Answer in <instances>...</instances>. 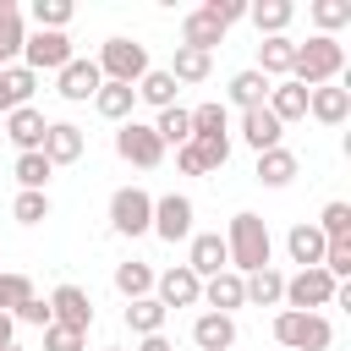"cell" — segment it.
Returning a JSON list of instances; mask_svg holds the SVG:
<instances>
[{
	"label": "cell",
	"instance_id": "5",
	"mask_svg": "<svg viewBox=\"0 0 351 351\" xmlns=\"http://www.w3.org/2000/svg\"><path fill=\"white\" fill-rule=\"evenodd\" d=\"M335 291H340V285H335L324 269H296V274L285 280V296H280V302H285L291 313H318V307L335 302Z\"/></svg>",
	"mask_w": 351,
	"mask_h": 351
},
{
	"label": "cell",
	"instance_id": "1",
	"mask_svg": "<svg viewBox=\"0 0 351 351\" xmlns=\"http://www.w3.org/2000/svg\"><path fill=\"white\" fill-rule=\"evenodd\" d=\"M225 252H230V269H236V274H258V269H269V258H274V241H269V225H263V214L241 208V214L230 219V230H225Z\"/></svg>",
	"mask_w": 351,
	"mask_h": 351
},
{
	"label": "cell",
	"instance_id": "22",
	"mask_svg": "<svg viewBox=\"0 0 351 351\" xmlns=\"http://www.w3.org/2000/svg\"><path fill=\"white\" fill-rule=\"evenodd\" d=\"M324 230L318 225H291V236H285V252H291V263H302V269H318L324 263Z\"/></svg>",
	"mask_w": 351,
	"mask_h": 351
},
{
	"label": "cell",
	"instance_id": "21",
	"mask_svg": "<svg viewBox=\"0 0 351 351\" xmlns=\"http://www.w3.org/2000/svg\"><path fill=\"white\" fill-rule=\"evenodd\" d=\"M263 104H269V115H274L280 126H285V121H302V115H307V88L285 77V82H274V88H269V99H263Z\"/></svg>",
	"mask_w": 351,
	"mask_h": 351
},
{
	"label": "cell",
	"instance_id": "50",
	"mask_svg": "<svg viewBox=\"0 0 351 351\" xmlns=\"http://www.w3.org/2000/svg\"><path fill=\"white\" fill-rule=\"evenodd\" d=\"M5 351H22V346H5Z\"/></svg>",
	"mask_w": 351,
	"mask_h": 351
},
{
	"label": "cell",
	"instance_id": "49",
	"mask_svg": "<svg viewBox=\"0 0 351 351\" xmlns=\"http://www.w3.org/2000/svg\"><path fill=\"white\" fill-rule=\"evenodd\" d=\"M137 351H176V346H170L165 335H143V340H137Z\"/></svg>",
	"mask_w": 351,
	"mask_h": 351
},
{
	"label": "cell",
	"instance_id": "51",
	"mask_svg": "<svg viewBox=\"0 0 351 351\" xmlns=\"http://www.w3.org/2000/svg\"><path fill=\"white\" fill-rule=\"evenodd\" d=\"M104 351H121V346H104Z\"/></svg>",
	"mask_w": 351,
	"mask_h": 351
},
{
	"label": "cell",
	"instance_id": "17",
	"mask_svg": "<svg viewBox=\"0 0 351 351\" xmlns=\"http://www.w3.org/2000/svg\"><path fill=\"white\" fill-rule=\"evenodd\" d=\"M44 126H49V121H44L33 104H22V110H11V115H5V137L16 143V154H38V143H44Z\"/></svg>",
	"mask_w": 351,
	"mask_h": 351
},
{
	"label": "cell",
	"instance_id": "11",
	"mask_svg": "<svg viewBox=\"0 0 351 351\" xmlns=\"http://www.w3.org/2000/svg\"><path fill=\"white\" fill-rule=\"evenodd\" d=\"M49 318L88 335V329H93V302H88V291H82V285H55V291H49Z\"/></svg>",
	"mask_w": 351,
	"mask_h": 351
},
{
	"label": "cell",
	"instance_id": "44",
	"mask_svg": "<svg viewBox=\"0 0 351 351\" xmlns=\"http://www.w3.org/2000/svg\"><path fill=\"white\" fill-rule=\"evenodd\" d=\"M82 346H88L82 329H66V324H49L44 329V351H82Z\"/></svg>",
	"mask_w": 351,
	"mask_h": 351
},
{
	"label": "cell",
	"instance_id": "13",
	"mask_svg": "<svg viewBox=\"0 0 351 351\" xmlns=\"http://www.w3.org/2000/svg\"><path fill=\"white\" fill-rule=\"evenodd\" d=\"M38 154H44L49 165H77V159H82V126H71V121H49Z\"/></svg>",
	"mask_w": 351,
	"mask_h": 351
},
{
	"label": "cell",
	"instance_id": "38",
	"mask_svg": "<svg viewBox=\"0 0 351 351\" xmlns=\"http://www.w3.org/2000/svg\"><path fill=\"white\" fill-rule=\"evenodd\" d=\"M313 22H318L324 38H335V27L351 22V0H313Z\"/></svg>",
	"mask_w": 351,
	"mask_h": 351
},
{
	"label": "cell",
	"instance_id": "34",
	"mask_svg": "<svg viewBox=\"0 0 351 351\" xmlns=\"http://www.w3.org/2000/svg\"><path fill=\"white\" fill-rule=\"evenodd\" d=\"M154 137H159L165 148H170V143H176V148H181V143H192V115H186L181 104L159 110V121H154Z\"/></svg>",
	"mask_w": 351,
	"mask_h": 351
},
{
	"label": "cell",
	"instance_id": "12",
	"mask_svg": "<svg viewBox=\"0 0 351 351\" xmlns=\"http://www.w3.org/2000/svg\"><path fill=\"white\" fill-rule=\"evenodd\" d=\"M99 82H104V77H99V66H93V60H77V55H71V60L55 71V93H60L66 104L93 99V93H99Z\"/></svg>",
	"mask_w": 351,
	"mask_h": 351
},
{
	"label": "cell",
	"instance_id": "32",
	"mask_svg": "<svg viewBox=\"0 0 351 351\" xmlns=\"http://www.w3.org/2000/svg\"><path fill=\"white\" fill-rule=\"evenodd\" d=\"M22 38H27L22 11L11 0H0V66H11V55H22Z\"/></svg>",
	"mask_w": 351,
	"mask_h": 351
},
{
	"label": "cell",
	"instance_id": "10",
	"mask_svg": "<svg viewBox=\"0 0 351 351\" xmlns=\"http://www.w3.org/2000/svg\"><path fill=\"white\" fill-rule=\"evenodd\" d=\"M71 60V38L66 33H27L22 38V66L38 77V71H60Z\"/></svg>",
	"mask_w": 351,
	"mask_h": 351
},
{
	"label": "cell",
	"instance_id": "35",
	"mask_svg": "<svg viewBox=\"0 0 351 351\" xmlns=\"http://www.w3.org/2000/svg\"><path fill=\"white\" fill-rule=\"evenodd\" d=\"M137 99H143V104H154V110H170V104H176V77H170V71H143Z\"/></svg>",
	"mask_w": 351,
	"mask_h": 351
},
{
	"label": "cell",
	"instance_id": "23",
	"mask_svg": "<svg viewBox=\"0 0 351 351\" xmlns=\"http://www.w3.org/2000/svg\"><path fill=\"white\" fill-rule=\"evenodd\" d=\"M33 88H38V77H33L27 66H0V115L22 110V104L33 99Z\"/></svg>",
	"mask_w": 351,
	"mask_h": 351
},
{
	"label": "cell",
	"instance_id": "31",
	"mask_svg": "<svg viewBox=\"0 0 351 351\" xmlns=\"http://www.w3.org/2000/svg\"><path fill=\"white\" fill-rule=\"evenodd\" d=\"M126 329L143 340V335H165V307L154 302V296H137L132 307H126Z\"/></svg>",
	"mask_w": 351,
	"mask_h": 351
},
{
	"label": "cell",
	"instance_id": "6",
	"mask_svg": "<svg viewBox=\"0 0 351 351\" xmlns=\"http://www.w3.org/2000/svg\"><path fill=\"white\" fill-rule=\"evenodd\" d=\"M115 154H121L126 165H137V170H154V165L165 159V143L154 137L148 121H121V132H115Z\"/></svg>",
	"mask_w": 351,
	"mask_h": 351
},
{
	"label": "cell",
	"instance_id": "30",
	"mask_svg": "<svg viewBox=\"0 0 351 351\" xmlns=\"http://www.w3.org/2000/svg\"><path fill=\"white\" fill-rule=\"evenodd\" d=\"M115 291H121L126 302H137V296H154V269H148V263H137V258L115 263Z\"/></svg>",
	"mask_w": 351,
	"mask_h": 351
},
{
	"label": "cell",
	"instance_id": "37",
	"mask_svg": "<svg viewBox=\"0 0 351 351\" xmlns=\"http://www.w3.org/2000/svg\"><path fill=\"white\" fill-rule=\"evenodd\" d=\"M33 22H38V33H66L71 0H33Z\"/></svg>",
	"mask_w": 351,
	"mask_h": 351
},
{
	"label": "cell",
	"instance_id": "26",
	"mask_svg": "<svg viewBox=\"0 0 351 351\" xmlns=\"http://www.w3.org/2000/svg\"><path fill=\"white\" fill-rule=\"evenodd\" d=\"M291 60H296V44L280 33V38H263V44H258V66H252V71H263V77H280V82H285V77H291Z\"/></svg>",
	"mask_w": 351,
	"mask_h": 351
},
{
	"label": "cell",
	"instance_id": "27",
	"mask_svg": "<svg viewBox=\"0 0 351 351\" xmlns=\"http://www.w3.org/2000/svg\"><path fill=\"white\" fill-rule=\"evenodd\" d=\"M132 104H137V88H126V82H99V93H93V110L104 121H132Z\"/></svg>",
	"mask_w": 351,
	"mask_h": 351
},
{
	"label": "cell",
	"instance_id": "18",
	"mask_svg": "<svg viewBox=\"0 0 351 351\" xmlns=\"http://www.w3.org/2000/svg\"><path fill=\"white\" fill-rule=\"evenodd\" d=\"M241 137H247V148L269 154V148H280L285 126H280V121L269 115V104H258V110H241Z\"/></svg>",
	"mask_w": 351,
	"mask_h": 351
},
{
	"label": "cell",
	"instance_id": "24",
	"mask_svg": "<svg viewBox=\"0 0 351 351\" xmlns=\"http://www.w3.org/2000/svg\"><path fill=\"white\" fill-rule=\"evenodd\" d=\"M241 296L252 302V307H274L280 296H285V274L269 263V269H258V274H241Z\"/></svg>",
	"mask_w": 351,
	"mask_h": 351
},
{
	"label": "cell",
	"instance_id": "20",
	"mask_svg": "<svg viewBox=\"0 0 351 351\" xmlns=\"http://www.w3.org/2000/svg\"><path fill=\"white\" fill-rule=\"evenodd\" d=\"M181 44L186 49H203V55H214V44H225V27L197 5V11H186V22H181Z\"/></svg>",
	"mask_w": 351,
	"mask_h": 351
},
{
	"label": "cell",
	"instance_id": "19",
	"mask_svg": "<svg viewBox=\"0 0 351 351\" xmlns=\"http://www.w3.org/2000/svg\"><path fill=\"white\" fill-rule=\"evenodd\" d=\"M203 302H208V313H236V307H247V296H241V274L236 269H225V274H214V280H203Z\"/></svg>",
	"mask_w": 351,
	"mask_h": 351
},
{
	"label": "cell",
	"instance_id": "41",
	"mask_svg": "<svg viewBox=\"0 0 351 351\" xmlns=\"http://www.w3.org/2000/svg\"><path fill=\"white\" fill-rule=\"evenodd\" d=\"M11 214H16V225H44L49 219V192H16Z\"/></svg>",
	"mask_w": 351,
	"mask_h": 351
},
{
	"label": "cell",
	"instance_id": "4",
	"mask_svg": "<svg viewBox=\"0 0 351 351\" xmlns=\"http://www.w3.org/2000/svg\"><path fill=\"white\" fill-rule=\"evenodd\" d=\"M93 66H99L104 82H126V88H137L143 71H148V49H143L137 38H104V49H99Z\"/></svg>",
	"mask_w": 351,
	"mask_h": 351
},
{
	"label": "cell",
	"instance_id": "15",
	"mask_svg": "<svg viewBox=\"0 0 351 351\" xmlns=\"http://www.w3.org/2000/svg\"><path fill=\"white\" fill-rule=\"evenodd\" d=\"M192 346H197V351H230V346H236V318H225V313H197V318H192Z\"/></svg>",
	"mask_w": 351,
	"mask_h": 351
},
{
	"label": "cell",
	"instance_id": "9",
	"mask_svg": "<svg viewBox=\"0 0 351 351\" xmlns=\"http://www.w3.org/2000/svg\"><path fill=\"white\" fill-rule=\"evenodd\" d=\"M154 302L170 313V307H197L203 302V280L186 269V263H176V269H165V274H154Z\"/></svg>",
	"mask_w": 351,
	"mask_h": 351
},
{
	"label": "cell",
	"instance_id": "8",
	"mask_svg": "<svg viewBox=\"0 0 351 351\" xmlns=\"http://www.w3.org/2000/svg\"><path fill=\"white\" fill-rule=\"evenodd\" d=\"M148 230L159 241H192V197H181V192L154 197V225Z\"/></svg>",
	"mask_w": 351,
	"mask_h": 351
},
{
	"label": "cell",
	"instance_id": "39",
	"mask_svg": "<svg viewBox=\"0 0 351 351\" xmlns=\"http://www.w3.org/2000/svg\"><path fill=\"white\" fill-rule=\"evenodd\" d=\"M192 154L203 159V176H208V170H225V159H230V132H219V137H192Z\"/></svg>",
	"mask_w": 351,
	"mask_h": 351
},
{
	"label": "cell",
	"instance_id": "36",
	"mask_svg": "<svg viewBox=\"0 0 351 351\" xmlns=\"http://www.w3.org/2000/svg\"><path fill=\"white\" fill-rule=\"evenodd\" d=\"M49 159L44 154H16V165H11V176H16V186L22 192H44V181H49Z\"/></svg>",
	"mask_w": 351,
	"mask_h": 351
},
{
	"label": "cell",
	"instance_id": "43",
	"mask_svg": "<svg viewBox=\"0 0 351 351\" xmlns=\"http://www.w3.org/2000/svg\"><path fill=\"white\" fill-rule=\"evenodd\" d=\"M186 115H192V137H219L225 132V104H197Z\"/></svg>",
	"mask_w": 351,
	"mask_h": 351
},
{
	"label": "cell",
	"instance_id": "46",
	"mask_svg": "<svg viewBox=\"0 0 351 351\" xmlns=\"http://www.w3.org/2000/svg\"><path fill=\"white\" fill-rule=\"evenodd\" d=\"M203 11H208L219 27H230V22H241V16H247V0H208Z\"/></svg>",
	"mask_w": 351,
	"mask_h": 351
},
{
	"label": "cell",
	"instance_id": "45",
	"mask_svg": "<svg viewBox=\"0 0 351 351\" xmlns=\"http://www.w3.org/2000/svg\"><path fill=\"white\" fill-rule=\"evenodd\" d=\"M11 318H16V324H38V329H49V324H55V318H49V302H44V296H27V302H22V307H16Z\"/></svg>",
	"mask_w": 351,
	"mask_h": 351
},
{
	"label": "cell",
	"instance_id": "7",
	"mask_svg": "<svg viewBox=\"0 0 351 351\" xmlns=\"http://www.w3.org/2000/svg\"><path fill=\"white\" fill-rule=\"evenodd\" d=\"M110 225H115V236H143L154 225V197L143 186H121L110 197Z\"/></svg>",
	"mask_w": 351,
	"mask_h": 351
},
{
	"label": "cell",
	"instance_id": "25",
	"mask_svg": "<svg viewBox=\"0 0 351 351\" xmlns=\"http://www.w3.org/2000/svg\"><path fill=\"white\" fill-rule=\"evenodd\" d=\"M247 16H252V27H258L263 38H280V33L291 27L296 5H291V0H258V5H247Z\"/></svg>",
	"mask_w": 351,
	"mask_h": 351
},
{
	"label": "cell",
	"instance_id": "48",
	"mask_svg": "<svg viewBox=\"0 0 351 351\" xmlns=\"http://www.w3.org/2000/svg\"><path fill=\"white\" fill-rule=\"evenodd\" d=\"M5 346H16V318H11V313H0V351H5Z\"/></svg>",
	"mask_w": 351,
	"mask_h": 351
},
{
	"label": "cell",
	"instance_id": "40",
	"mask_svg": "<svg viewBox=\"0 0 351 351\" xmlns=\"http://www.w3.org/2000/svg\"><path fill=\"white\" fill-rule=\"evenodd\" d=\"M27 296H33V280L16 269H0V313H16Z\"/></svg>",
	"mask_w": 351,
	"mask_h": 351
},
{
	"label": "cell",
	"instance_id": "47",
	"mask_svg": "<svg viewBox=\"0 0 351 351\" xmlns=\"http://www.w3.org/2000/svg\"><path fill=\"white\" fill-rule=\"evenodd\" d=\"M176 165H181L186 176H203V159L192 154V143H181V148H176Z\"/></svg>",
	"mask_w": 351,
	"mask_h": 351
},
{
	"label": "cell",
	"instance_id": "33",
	"mask_svg": "<svg viewBox=\"0 0 351 351\" xmlns=\"http://www.w3.org/2000/svg\"><path fill=\"white\" fill-rule=\"evenodd\" d=\"M208 66H214V55H203V49H186V44H176L170 77H176V88H181V82H203V77H208Z\"/></svg>",
	"mask_w": 351,
	"mask_h": 351
},
{
	"label": "cell",
	"instance_id": "28",
	"mask_svg": "<svg viewBox=\"0 0 351 351\" xmlns=\"http://www.w3.org/2000/svg\"><path fill=\"white\" fill-rule=\"evenodd\" d=\"M296 170H302V165H296L291 148H269V154H258V170H252V176H258L263 186H291Z\"/></svg>",
	"mask_w": 351,
	"mask_h": 351
},
{
	"label": "cell",
	"instance_id": "14",
	"mask_svg": "<svg viewBox=\"0 0 351 351\" xmlns=\"http://www.w3.org/2000/svg\"><path fill=\"white\" fill-rule=\"evenodd\" d=\"M186 269H192L197 280H214V274H225V269H230V252H225V236H214V230H203V236H192V252H186Z\"/></svg>",
	"mask_w": 351,
	"mask_h": 351
},
{
	"label": "cell",
	"instance_id": "29",
	"mask_svg": "<svg viewBox=\"0 0 351 351\" xmlns=\"http://www.w3.org/2000/svg\"><path fill=\"white\" fill-rule=\"evenodd\" d=\"M269 88H274V82H269L263 71H252V66H247V71H236V77H230V104H241V110H258V104L269 99Z\"/></svg>",
	"mask_w": 351,
	"mask_h": 351
},
{
	"label": "cell",
	"instance_id": "3",
	"mask_svg": "<svg viewBox=\"0 0 351 351\" xmlns=\"http://www.w3.org/2000/svg\"><path fill=\"white\" fill-rule=\"evenodd\" d=\"M274 340L285 351H329L335 329H329L324 313H291V307H280L274 313Z\"/></svg>",
	"mask_w": 351,
	"mask_h": 351
},
{
	"label": "cell",
	"instance_id": "16",
	"mask_svg": "<svg viewBox=\"0 0 351 351\" xmlns=\"http://www.w3.org/2000/svg\"><path fill=\"white\" fill-rule=\"evenodd\" d=\"M307 115H313V121H324V126H340V121L351 115V93H346V88H335V82L307 88Z\"/></svg>",
	"mask_w": 351,
	"mask_h": 351
},
{
	"label": "cell",
	"instance_id": "2",
	"mask_svg": "<svg viewBox=\"0 0 351 351\" xmlns=\"http://www.w3.org/2000/svg\"><path fill=\"white\" fill-rule=\"evenodd\" d=\"M340 66H346V49H340V38H324V33H313L307 44H296L291 82H302V88H324V82H335V77H340Z\"/></svg>",
	"mask_w": 351,
	"mask_h": 351
},
{
	"label": "cell",
	"instance_id": "42",
	"mask_svg": "<svg viewBox=\"0 0 351 351\" xmlns=\"http://www.w3.org/2000/svg\"><path fill=\"white\" fill-rule=\"evenodd\" d=\"M318 230H324V241H346L351 236V203H324Z\"/></svg>",
	"mask_w": 351,
	"mask_h": 351
}]
</instances>
